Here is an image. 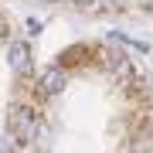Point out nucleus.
Listing matches in <instances>:
<instances>
[{"instance_id":"20e7f679","label":"nucleus","mask_w":153,"mask_h":153,"mask_svg":"<svg viewBox=\"0 0 153 153\" xmlns=\"http://www.w3.org/2000/svg\"><path fill=\"white\" fill-rule=\"evenodd\" d=\"M34 143H38L41 150H48V146H51V129H48L44 123L38 126V133H34Z\"/></svg>"},{"instance_id":"39448f33","label":"nucleus","mask_w":153,"mask_h":153,"mask_svg":"<svg viewBox=\"0 0 153 153\" xmlns=\"http://www.w3.org/2000/svg\"><path fill=\"white\" fill-rule=\"evenodd\" d=\"M14 136H0V153H14Z\"/></svg>"},{"instance_id":"f03ea898","label":"nucleus","mask_w":153,"mask_h":153,"mask_svg":"<svg viewBox=\"0 0 153 153\" xmlns=\"http://www.w3.org/2000/svg\"><path fill=\"white\" fill-rule=\"evenodd\" d=\"M7 61H10L14 71H27L31 68V48H27V41H14L10 51H7Z\"/></svg>"},{"instance_id":"423d86ee","label":"nucleus","mask_w":153,"mask_h":153,"mask_svg":"<svg viewBox=\"0 0 153 153\" xmlns=\"http://www.w3.org/2000/svg\"><path fill=\"white\" fill-rule=\"evenodd\" d=\"M75 4H82V7H92V4H95V0H75Z\"/></svg>"},{"instance_id":"f257e3e1","label":"nucleus","mask_w":153,"mask_h":153,"mask_svg":"<svg viewBox=\"0 0 153 153\" xmlns=\"http://www.w3.org/2000/svg\"><path fill=\"white\" fill-rule=\"evenodd\" d=\"M38 119H34L31 109H24V105H14L10 109V136L17 143H34V133H38Z\"/></svg>"},{"instance_id":"7ed1b4c3","label":"nucleus","mask_w":153,"mask_h":153,"mask_svg":"<svg viewBox=\"0 0 153 153\" xmlns=\"http://www.w3.org/2000/svg\"><path fill=\"white\" fill-rule=\"evenodd\" d=\"M41 85H44V92H48V95H58V92H65L68 78H65V71H61V68H51L48 75L41 78Z\"/></svg>"}]
</instances>
